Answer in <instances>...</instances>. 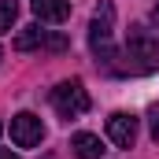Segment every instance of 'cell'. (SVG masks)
<instances>
[{
  "mask_svg": "<svg viewBox=\"0 0 159 159\" xmlns=\"http://www.w3.org/2000/svg\"><path fill=\"white\" fill-rule=\"evenodd\" d=\"M111 22H115V7L107 4V0H100V7H96V15H93V22H89V44H93V56H96V63H104V70H115L122 59V52L115 48V41H111Z\"/></svg>",
  "mask_w": 159,
  "mask_h": 159,
  "instance_id": "obj_1",
  "label": "cell"
},
{
  "mask_svg": "<svg viewBox=\"0 0 159 159\" xmlns=\"http://www.w3.org/2000/svg\"><path fill=\"white\" fill-rule=\"evenodd\" d=\"M122 70H156L159 67V37H152L148 30H133L126 41V52H122Z\"/></svg>",
  "mask_w": 159,
  "mask_h": 159,
  "instance_id": "obj_2",
  "label": "cell"
},
{
  "mask_svg": "<svg viewBox=\"0 0 159 159\" xmlns=\"http://www.w3.org/2000/svg\"><path fill=\"white\" fill-rule=\"evenodd\" d=\"M52 107L63 115V119H78L89 111V93H85V85L78 78L70 81H59L56 89H52Z\"/></svg>",
  "mask_w": 159,
  "mask_h": 159,
  "instance_id": "obj_3",
  "label": "cell"
},
{
  "mask_svg": "<svg viewBox=\"0 0 159 159\" xmlns=\"http://www.w3.org/2000/svg\"><path fill=\"white\" fill-rule=\"evenodd\" d=\"M11 141H15L19 148H37L41 141H44V122H41L34 111H19V115L11 119Z\"/></svg>",
  "mask_w": 159,
  "mask_h": 159,
  "instance_id": "obj_4",
  "label": "cell"
},
{
  "mask_svg": "<svg viewBox=\"0 0 159 159\" xmlns=\"http://www.w3.org/2000/svg\"><path fill=\"white\" fill-rule=\"evenodd\" d=\"M107 137H111L119 148H133V141H137V119H133L129 111H115V115L107 119Z\"/></svg>",
  "mask_w": 159,
  "mask_h": 159,
  "instance_id": "obj_5",
  "label": "cell"
},
{
  "mask_svg": "<svg viewBox=\"0 0 159 159\" xmlns=\"http://www.w3.org/2000/svg\"><path fill=\"white\" fill-rule=\"evenodd\" d=\"M30 7H34L37 22H52V26H59V22L70 19V0H30Z\"/></svg>",
  "mask_w": 159,
  "mask_h": 159,
  "instance_id": "obj_6",
  "label": "cell"
},
{
  "mask_svg": "<svg viewBox=\"0 0 159 159\" xmlns=\"http://www.w3.org/2000/svg\"><path fill=\"white\" fill-rule=\"evenodd\" d=\"M52 41V30H41V22H30L15 34V48L19 52H34V48H48Z\"/></svg>",
  "mask_w": 159,
  "mask_h": 159,
  "instance_id": "obj_7",
  "label": "cell"
},
{
  "mask_svg": "<svg viewBox=\"0 0 159 159\" xmlns=\"http://www.w3.org/2000/svg\"><path fill=\"white\" fill-rule=\"evenodd\" d=\"M70 152L78 159H100L104 156V144H100L96 133H74V137H70Z\"/></svg>",
  "mask_w": 159,
  "mask_h": 159,
  "instance_id": "obj_8",
  "label": "cell"
},
{
  "mask_svg": "<svg viewBox=\"0 0 159 159\" xmlns=\"http://www.w3.org/2000/svg\"><path fill=\"white\" fill-rule=\"evenodd\" d=\"M15 15H19V4L15 0H0V34H7L15 26Z\"/></svg>",
  "mask_w": 159,
  "mask_h": 159,
  "instance_id": "obj_9",
  "label": "cell"
},
{
  "mask_svg": "<svg viewBox=\"0 0 159 159\" xmlns=\"http://www.w3.org/2000/svg\"><path fill=\"white\" fill-rule=\"evenodd\" d=\"M148 126H152V137L159 141V107H152V111H148Z\"/></svg>",
  "mask_w": 159,
  "mask_h": 159,
  "instance_id": "obj_10",
  "label": "cell"
},
{
  "mask_svg": "<svg viewBox=\"0 0 159 159\" xmlns=\"http://www.w3.org/2000/svg\"><path fill=\"white\" fill-rule=\"evenodd\" d=\"M0 159H19V156H15L11 148H0Z\"/></svg>",
  "mask_w": 159,
  "mask_h": 159,
  "instance_id": "obj_11",
  "label": "cell"
},
{
  "mask_svg": "<svg viewBox=\"0 0 159 159\" xmlns=\"http://www.w3.org/2000/svg\"><path fill=\"white\" fill-rule=\"evenodd\" d=\"M152 22H156V26H159V4H156V7H152Z\"/></svg>",
  "mask_w": 159,
  "mask_h": 159,
  "instance_id": "obj_12",
  "label": "cell"
},
{
  "mask_svg": "<svg viewBox=\"0 0 159 159\" xmlns=\"http://www.w3.org/2000/svg\"><path fill=\"white\" fill-rule=\"evenodd\" d=\"M0 133H4V122H0Z\"/></svg>",
  "mask_w": 159,
  "mask_h": 159,
  "instance_id": "obj_13",
  "label": "cell"
}]
</instances>
